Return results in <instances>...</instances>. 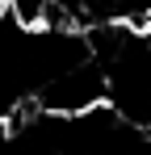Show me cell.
I'll use <instances>...</instances> for the list:
<instances>
[{
  "instance_id": "obj_1",
  "label": "cell",
  "mask_w": 151,
  "mask_h": 155,
  "mask_svg": "<svg viewBox=\"0 0 151 155\" xmlns=\"http://www.w3.org/2000/svg\"><path fill=\"white\" fill-rule=\"evenodd\" d=\"M101 105H105V71L92 59L72 67V71H63V76H55V80H46L34 92V109L46 113V117H63V122L84 117V113H92Z\"/></svg>"
}]
</instances>
